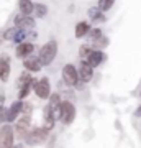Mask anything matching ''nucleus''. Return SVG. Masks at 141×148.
<instances>
[{
    "label": "nucleus",
    "mask_w": 141,
    "mask_h": 148,
    "mask_svg": "<svg viewBox=\"0 0 141 148\" xmlns=\"http://www.w3.org/2000/svg\"><path fill=\"white\" fill-rule=\"evenodd\" d=\"M56 56H58V41H54V40H49L48 43H44L38 53V59L43 66H49L56 59Z\"/></svg>",
    "instance_id": "obj_1"
},
{
    "label": "nucleus",
    "mask_w": 141,
    "mask_h": 148,
    "mask_svg": "<svg viewBox=\"0 0 141 148\" xmlns=\"http://www.w3.org/2000/svg\"><path fill=\"white\" fill-rule=\"evenodd\" d=\"M59 120L64 125H71L76 120V106L71 101H61V114H59Z\"/></svg>",
    "instance_id": "obj_2"
},
{
    "label": "nucleus",
    "mask_w": 141,
    "mask_h": 148,
    "mask_svg": "<svg viewBox=\"0 0 141 148\" xmlns=\"http://www.w3.org/2000/svg\"><path fill=\"white\" fill-rule=\"evenodd\" d=\"M15 145V130L13 127L8 123H2L0 125V147L2 148H8V147H13Z\"/></svg>",
    "instance_id": "obj_3"
},
{
    "label": "nucleus",
    "mask_w": 141,
    "mask_h": 148,
    "mask_svg": "<svg viewBox=\"0 0 141 148\" xmlns=\"http://www.w3.org/2000/svg\"><path fill=\"white\" fill-rule=\"evenodd\" d=\"M13 130H15V133L18 135V138L25 140V137L28 135V132L31 130V114H23V115L16 120Z\"/></svg>",
    "instance_id": "obj_4"
},
{
    "label": "nucleus",
    "mask_w": 141,
    "mask_h": 148,
    "mask_svg": "<svg viewBox=\"0 0 141 148\" xmlns=\"http://www.w3.org/2000/svg\"><path fill=\"white\" fill-rule=\"evenodd\" d=\"M49 135V130L44 127H38V128H31L28 135L25 137L26 145H38V143H43Z\"/></svg>",
    "instance_id": "obj_5"
},
{
    "label": "nucleus",
    "mask_w": 141,
    "mask_h": 148,
    "mask_svg": "<svg viewBox=\"0 0 141 148\" xmlns=\"http://www.w3.org/2000/svg\"><path fill=\"white\" fill-rule=\"evenodd\" d=\"M63 81L71 87H77L80 86V79H79L77 68L74 64H66L63 68Z\"/></svg>",
    "instance_id": "obj_6"
},
{
    "label": "nucleus",
    "mask_w": 141,
    "mask_h": 148,
    "mask_svg": "<svg viewBox=\"0 0 141 148\" xmlns=\"http://www.w3.org/2000/svg\"><path fill=\"white\" fill-rule=\"evenodd\" d=\"M33 90H35L38 99H48L49 94H51V82H49V79L48 77L36 79V82L33 86Z\"/></svg>",
    "instance_id": "obj_7"
},
{
    "label": "nucleus",
    "mask_w": 141,
    "mask_h": 148,
    "mask_svg": "<svg viewBox=\"0 0 141 148\" xmlns=\"http://www.w3.org/2000/svg\"><path fill=\"white\" fill-rule=\"evenodd\" d=\"M77 73H79L80 82H90V81L94 79V68L89 63H85V61H80Z\"/></svg>",
    "instance_id": "obj_8"
},
{
    "label": "nucleus",
    "mask_w": 141,
    "mask_h": 148,
    "mask_svg": "<svg viewBox=\"0 0 141 148\" xmlns=\"http://www.w3.org/2000/svg\"><path fill=\"white\" fill-rule=\"evenodd\" d=\"M13 21H15V27L25 28V30H33L35 25H36V21L31 18V15H25V13H18V15H15Z\"/></svg>",
    "instance_id": "obj_9"
},
{
    "label": "nucleus",
    "mask_w": 141,
    "mask_h": 148,
    "mask_svg": "<svg viewBox=\"0 0 141 148\" xmlns=\"http://www.w3.org/2000/svg\"><path fill=\"white\" fill-rule=\"evenodd\" d=\"M10 56L8 54H0V81L7 82L10 79Z\"/></svg>",
    "instance_id": "obj_10"
},
{
    "label": "nucleus",
    "mask_w": 141,
    "mask_h": 148,
    "mask_svg": "<svg viewBox=\"0 0 141 148\" xmlns=\"http://www.w3.org/2000/svg\"><path fill=\"white\" fill-rule=\"evenodd\" d=\"M23 68H25L26 71H30V73H40V71H41V68H43V64L40 63L38 56L30 54V56L23 58Z\"/></svg>",
    "instance_id": "obj_11"
},
{
    "label": "nucleus",
    "mask_w": 141,
    "mask_h": 148,
    "mask_svg": "<svg viewBox=\"0 0 141 148\" xmlns=\"http://www.w3.org/2000/svg\"><path fill=\"white\" fill-rule=\"evenodd\" d=\"M33 51H35V45L30 41H21L18 43V46H16L15 49V54H16V58H26V56H30V54H33Z\"/></svg>",
    "instance_id": "obj_12"
},
{
    "label": "nucleus",
    "mask_w": 141,
    "mask_h": 148,
    "mask_svg": "<svg viewBox=\"0 0 141 148\" xmlns=\"http://www.w3.org/2000/svg\"><path fill=\"white\" fill-rule=\"evenodd\" d=\"M21 107H23V101H21V99L13 102V104L7 109V122H10V123L15 122L16 119H18V115L21 114Z\"/></svg>",
    "instance_id": "obj_13"
},
{
    "label": "nucleus",
    "mask_w": 141,
    "mask_h": 148,
    "mask_svg": "<svg viewBox=\"0 0 141 148\" xmlns=\"http://www.w3.org/2000/svg\"><path fill=\"white\" fill-rule=\"evenodd\" d=\"M105 53L102 51V49H92L90 51V54L87 56V59H85V63H89L92 68H97V66H100V64L105 61Z\"/></svg>",
    "instance_id": "obj_14"
},
{
    "label": "nucleus",
    "mask_w": 141,
    "mask_h": 148,
    "mask_svg": "<svg viewBox=\"0 0 141 148\" xmlns=\"http://www.w3.org/2000/svg\"><path fill=\"white\" fill-rule=\"evenodd\" d=\"M54 123H56V119L52 115L49 106H46L44 110H43V127L48 128V130H52V128H54Z\"/></svg>",
    "instance_id": "obj_15"
},
{
    "label": "nucleus",
    "mask_w": 141,
    "mask_h": 148,
    "mask_svg": "<svg viewBox=\"0 0 141 148\" xmlns=\"http://www.w3.org/2000/svg\"><path fill=\"white\" fill-rule=\"evenodd\" d=\"M87 15H89L90 21L94 23H104L107 18H105V12H102L99 7H94V8H89L87 10Z\"/></svg>",
    "instance_id": "obj_16"
},
{
    "label": "nucleus",
    "mask_w": 141,
    "mask_h": 148,
    "mask_svg": "<svg viewBox=\"0 0 141 148\" xmlns=\"http://www.w3.org/2000/svg\"><path fill=\"white\" fill-rule=\"evenodd\" d=\"M90 32V23L87 20H82V21H79L77 25H76V38H84V36H87V33Z\"/></svg>",
    "instance_id": "obj_17"
},
{
    "label": "nucleus",
    "mask_w": 141,
    "mask_h": 148,
    "mask_svg": "<svg viewBox=\"0 0 141 148\" xmlns=\"http://www.w3.org/2000/svg\"><path fill=\"white\" fill-rule=\"evenodd\" d=\"M18 8H20V13L31 15L33 10H35V3L31 0H18Z\"/></svg>",
    "instance_id": "obj_18"
},
{
    "label": "nucleus",
    "mask_w": 141,
    "mask_h": 148,
    "mask_svg": "<svg viewBox=\"0 0 141 148\" xmlns=\"http://www.w3.org/2000/svg\"><path fill=\"white\" fill-rule=\"evenodd\" d=\"M35 82H36V79L33 81V82H28V84H25V86H21V87H18V99H26L28 97V94L31 92V89H33V86H35Z\"/></svg>",
    "instance_id": "obj_19"
},
{
    "label": "nucleus",
    "mask_w": 141,
    "mask_h": 148,
    "mask_svg": "<svg viewBox=\"0 0 141 148\" xmlns=\"http://www.w3.org/2000/svg\"><path fill=\"white\" fill-rule=\"evenodd\" d=\"M33 81H35V77L31 76V73H30V71H28V73H21L20 77L16 79V86H18V87H21V86L28 84V82H33Z\"/></svg>",
    "instance_id": "obj_20"
},
{
    "label": "nucleus",
    "mask_w": 141,
    "mask_h": 148,
    "mask_svg": "<svg viewBox=\"0 0 141 148\" xmlns=\"http://www.w3.org/2000/svg\"><path fill=\"white\" fill-rule=\"evenodd\" d=\"M90 43H92V46H94V48L102 49V48L108 46V38L105 36V35H102V36H99L97 40H94V41H90Z\"/></svg>",
    "instance_id": "obj_21"
},
{
    "label": "nucleus",
    "mask_w": 141,
    "mask_h": 148,
    "mask_svg": "<svg viewBox=\"0 0 141 148\" xmlns=\"http://www.w3.org/2000/svg\"><path fill=\"white\" fill-rule=\"evenodd\" d=\"M33 13H35L38 18H44V16L48 15V7L44 5V3H36V5H35Z\"/></svg>",
    "instance_id": "obj_22"
},
{
    "label": "nucleus",
    "mask_w": 141,
    "mask_h": 148,
    "mask_svg": "<svg viewBox=\"0 0 141 148\" xmlns=\"http://www.w3.org/2000/svg\"><path fill=\"white\" fill-rule=\"evenodd\" d=\"M113 3H115V0H99V8L102 12H108L112 7H113Z\"/></svg>",
    "instance_id": "obj_23"
},
{
    "label": "nucleus",
    "mask_w": 141,
    "mask_h": 148,
    "mask_svg": "<svg viewBox=\"0 0 141 148\" xmlns=\"http://www.w3.org/2000/svg\"><path fill=\"white\" fill-rule=\"evenodd\" d=\"M90 51H92V48H90L89 45H82V46H80V49H79V56H80V59H82V61H85V59H87V56L90 54Z\"/></svg>",
    "instance_id": "obj_24"
},
{
    "label": "nucleus",
    "mask_w": 141,
    "mask_h": 148,
    "mask_svg": "<svg viewBox=\"0 0 141 148\" xmlns=\"http://www.w3.org/2000/svg\"><path fill=\"white\" fill-rule=\"evenodd\" d=\"M104 33H102V30L100 28H90V32L87 33V36L90 38V41H94V40H97L99 36H102Z\"/></svg>",
    "instance_id": "obj_25"
},
{
    "label": "nucleus",
    "mask_w": 141,
    "mask_h": 148,
    "mask_svg": "<svg viewBox=\"0 0 141 148\" xmlns=\"http://www.w3.org/2000/svg\"><path fill=\"white\" fill-rule=\"evenodd\" d=\"M7 122V107H3V104H0V125Z\"/></svg>",
    "instance_id": "obj_26"
},
{
    "label": "nucleus",
    "mask_w": 141,
    "mask_h": 148,
    "mask_svg": "<svg viewBox=\"0 0 141 148\" xmlns=\"http://www.w3.org/2000/svg\"><path fill=\"white\" fill-rule=\"evenodd\" d=\"M33 110V106L28 104V102H23V107H21V114H31Z\"/></svg>",
    "instance_id": "obj_27"
},
{
    "label": "nucleus",
    "mask_w": 141,
    "mask_h": 148,
    "mask_svg": "<svg viewBox=\"0 0 141 148\" xmlns=\"http://www.w3.org/2000/svg\"><path fill=\"white\" fill-rule=\"evenodd\" d=\"M135 117H141V106H138V109L135 110Z\"/></svg>",
    "instance_id": "obj_28"
},
{
    "label": "nucleus",
    "mask_w": 141,
    "mask_h": 148,
    "mask_svg": "<svg viewBox=\"0 0 141 148\" xmlns=\"http://www.w3.org/2000/svg\"><path fill=\"white\" fill-rule=\"evenodd\" d=\"M140 97H141V90H140Z\"/></svg>",
    "instance_id": "obj_29"
}]
</instances>
